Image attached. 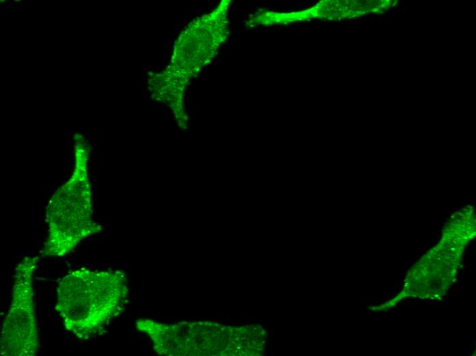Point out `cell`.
Returning <instances> with one entry per match:
<instances>
[{
  "label": "cell",
  "mask_w": 476,
  "mask_h": 356,
  "mask_svg": "<svg viewBox=\"0 0 476 356\" xmlns=\"http://www.w3.org/2000/svg\"><path fill=\"white\" fill-rule=\"evenodd\" d=\"M127 293L122 272L75 269L58 283L55 309L64 328L85 340L101 333L120 309Z\"/></svg>",
  "instance_id": "6da1fadb"
},
{
  "label": "cell",
  "mask_w": 476,
  "mask_h": 356,
  "mask_svg": "<svg viewBox=\"0 0 476 356\" xmlns=\"http://www.w3.org/2000/svg\"><path fill=\"white\" fill-rule=\"evenodd\" d=\"M88 153L85 143L78 142L75 145L72 175L48 203V236L42 251L46 256H64L82 240L101 230V226L92 218L91 190L87 175Z\"/></svg>",
  "instance_id": "7a4b0ae2"
},
{
  "label": "cell",
  "mask_w": 476,
  "mask_h": 356,
  "mask_svg": "<svg viewBox=\"0 0 476 356\" xmlns=\"http://www.w3.org/2000/svg\"><path fill=\"white\" fill-rule=\"evenodd\" d=\"M37 262V257H27L16 268L12 301L0 336L1 355L34 356L38 351L33 288Z\"/></svg>",
  "instance_id": "3957f363"
}]
</instances>
